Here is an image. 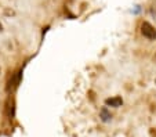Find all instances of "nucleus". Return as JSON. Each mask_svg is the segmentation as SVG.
I'll return each instance as SVG.
<instances>
[{
  "label": "nucleus",
  "instance_id": "nucleus-6",
  "mask_svg": "<svg viewBox=\"0 0 156 137\" xmlns=\"http://www.w3.org/2000/svg\"><path fill=\"white\" fill-rule=\"evenodd\" d=\"M2 28H3V27H2V24H0V32H2V31H3V29H2Z\"/></svg>",
  "mask_w": 156,
  "mask_h": 137
},
{
  "label": "nucleus",
  "instance_id": "nucleus-1",
  "mask_svg": "<svg viewBox=\"0 0 156 137\" xmlns=\"http://www.w3.org/2000/svg\"><path fill=\"white\" fill-rule=\"evenodd\" d=\"M141 33L144 35V38L149 39V40H155L156 39V29L153 25H151L149 22L144 21L141 25Z\"/></svg>",
  "mask_w": 156,
  "mask_h": 137
},
{
  "label": "nucleus",
  "instance_id": "nucleus-4",
  "mask_svg": "<svg viewBox=\"0 0 156 137\" xmlns=\"http://www.w3.org/2000/svg\"><path fill=\"white\" fill-rule=\"evenodd\" d=\"M100 118L102 122H111V119H112V115H111V112L108 111V108L106 107H102L100 111Z\"/></svg>",
  "mask_w": 156,
  "mask_h": 137
},
{
  "label": "nucleus",
  "instance_id": "nucleus-2",
  "mask_svg": "<svg viewBox=\"0 0 156 137\" xmlns=\"http://www.w3.org/2000/svg\"><path fill=\"white\" fill-rule=\"evenodd\" d=\"M105 105L106 107H113V108H119L123 105V100L122 97H111V99L105 100Z\"/></svg>",
  "mask_w": 156,
  "mask_h": 137
},
{
  "label": "nucleus",
  "instance_id": "nucleus-3",
  "mask_svg": "<svg viewBox=\"0 0 156 137\" xmlns=\"http://www.w3.org/2000/svg\"><path fill=\"white\" fill-rule=\"evenodd\" d=\"M20 81H21V71H18L17 74L12 76V79H10L9 86H7V90L10 92V89H14V87H17L18 83H20Z\"/></svg>",
  "mask_w": 156,
  "mask_h": 137
},
{
  "label": "nucleus",
  "instance_id": "nucleus-5",
  "mask_svg": "<svg viewBox=\"0 0 156 137\" xmlns=\"http://www.w3.org/2000/svg\"><path fill=\"white\" fill-rule=\"evenodd\" d=\"M151 14H152L153 17H156V2H155V4L152 6V9H151Z\"/></svg>",
  "mask_w": 156,
  "mask_h": 137
}]
</instances>
